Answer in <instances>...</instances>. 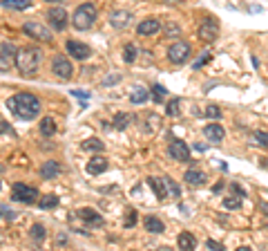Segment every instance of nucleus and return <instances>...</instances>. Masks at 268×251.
<instances>
[{
	"instance_id": "nucleus-44",
	"label": "nucleus",
	"mask_w": 268,
	"mask_h": 251,
	"mask_svg": "<svg viewBox=\"0 0 268 251\" xmlns=\"http://www.w3.org/2000/svg\"><path fill=\"white\" fill-rule=\"evenodd\" d=\"M47 2H61V0H47Z\"/></svg>"
},
{
	"instance_id": "nucleus-4",
	"label": "nucleus",
	"mask_w": 268,
	"mask_h": 251,
	"mask_svg": "<svg viewBox=\"0 0 268 251\" xmlns=\"http://www.w3.org/2000/svg\"><path fill=\"white\" fill-rule=\"evenodd\" d=\"M96 21V7L92 5V2H85V5H81L79 9L74 11L72 16V25L79 29V32H85V29H89V27L94 25Z\"/></svg>"
},
{
	"instance_id": "nucleus-25",
	"label": "nucleus",
	"mask_w": 268,
	"mask_h": 251,
	"mask_svg": "<svg viewBox=\"0 0 268 251\" xmlns=\"http://www.w3.org/2000/svg\"><path fill=\"white\" fill-rule=\"evenodd\" d=\"M29 5H32V0H2V7H5V9L22 11V9H27Z\"/></svg>"
},
{
	"instance_id": "nucleus-34",
	"label": "nucleus",
	"mask_w": 268,
	"mask_h": 251,
	"mask_svg": "<svg viewBox=\"0 0 268 251\" xmlns=\"http://www.w3.org/2000/svg\"><path fill=\"white\" fill-rule=\"evenodd\" d=\"M152 96H154V101L161 103L163 99H165V88L163 86H152Z\"/></svg>"
},
{
	"instance_id": "nucleus-16",
	"label": "nucleus",
	"mask_w": 268,
	"mask_h": 251,
	"mask_svg": "<svg viewBox=\"0 0 268 251\" xmlns=\"http://www.w3.org/2000/svg\"><path fill=\"white\" fill-rule=\"evenodd\" d=\"M107 171V160L101 155H94L92 160L87 161V173L89 175H101V173Z\"/></svg>"
},
{
	"instance_id": "nucleus-27",
	"label": "nucleus",
	"mask_w": 268,
	"mask_h": 251,
	"mask_svg": "<svg viewBox=\"0 0 268 251\" xmlns=\"http://www.w3.org/2000/svg\"><path fill=\"white\" fill-rule=\"evenodd\" d=\"M41 133L45 135V137H52V135L56 133V121H54L52 117H45L41 121Z\"/></svg>"
},
{
	"instance_id": "nucleus-18",
	"label": "nucleus",
	"mask_w": 268,
	"mask_h": 251,
	"mask_svg": "<svg viewBox=\"0 0 268 251\" xmlns=\"http://www.w3.org/2000/svg\"><path fill=\"white\" fill-rule=\"evenodd\" d=\"M206 137H208V141H212V144L224 141V137H226L224 126H219V123H208V126H206Z\"/></svg>"
},
{
	"instance_id": "nucleus-38",
	"label": "nucleus",
	"mask_w": 268,
	"mask_h": 251,
	"mask_svg": "<svg viewBox=\"0 0 268 251\" xmlns=\"http://www.w3.org/2000/svg\"><path fill=\"white\" fill-rule=\"evenodd\" d=\"M208 61H210V54H208V52H204V54H201V59L197 61V63L192 65V68H195V69H199L201 65H206V63H208Z\"/></svg>"
},
{
	"instance_id": "nucleus-20",
	"label": "nucleus",
	"mask_w": 268,
	"mask_h": 251,
	"mask_svg": "<svg viewBox=\"0 0 268 251\" xmlns=\"http://www.w3.org/2000/svg\"><path fill=\"white\" fill-rule=\"evenodd\" d=\"M132 21V14L130 11H114L112 14V25L119 27V29H123V27H127Z\"/></svg>"
},
{
	"instance_id": "nucleus-26",
	"label": "nucleus",
	"mask_w": 268,
	"mask_h": 251,
	"mask_svg": "<svg viewBox=\"0 0 268 251\" xmlns=\"http://www.w3.org/2000/svg\"><path fill=\"white\" fill-rule=\"evenodd\" d=\"M38 206L45 211V208H56L58 206V195H54V193H47V195H42L41 200H38Z\"/></svg>"
},
{
	"instance_id": "nucleus-37",
	"label": "nucleus",
	"mask_w": 268,
	"mask_h": 251,
	"mask_svg": "<svg viewBox=\"0 0 268 251\" xmlns=\"http://www.w3.org/2000/svg\"><path fill=\"white\" fill-rule=\"evenodd\" d=\"M206 117H210V119H219L221 117V110L217 106H208L206 108Z\"/></svg>"
},
{
	"instance_id": "nucleus-29",
	"label": "nucleus",
	"mask_w": 268,
	"mask_h": 251,
	"mask_svg": "<svg viewBox=\"0 0 268 251\" xmlns=\"http://www.w3.org/2000/svg\"><path fill=\"white\" fill-rule=\"evenodd\" d=\"M137 52H139V49L134 47V45L127 43L125 47H123V61H125V63H134V59H137Z\"/></svg>"
},
{
	"instance_id": "nucleus-9",
	"label": "nucleus",
	"mask_w": 268,
	"mask_h": 251,
	"mask_svg": "<svg viewBox=\"0 0 268 251\" xmlns=\"http://www.w3.org/2000/svg\"><path fill=\"white\" fill-rule=\"evenodd\" d=\"M168 59L172 61L174 65L186 63V61L190 59V45L184 43V41H179V43L170 45V49H168Z\"/></svg>"
},
{
	"instance_id": "nucleus-39",
	"label": "nucleus",
	"mask_w": 268,
	"mask_h": 251,
	"mask_svg": "<svg viewBox=\"0 0 268 251\" xmlns=\"http://www.w3.org/2000/svg\"><path fill=\"white\" fill-rule=\"evenodd\" d=\"M72 94H74V96H79V99H89L87 92H81V90H72Z\"/></svg>"
},
{
	"instance_id": "nucleus-22",
	"label": "nucleus",
	"mask_w": 268,
	"mask_h": 251,
	"mask_svg": "<svg viewBox=\"0 0 268 251\" xmlns=\"http://www.w3.org/2000/svg\"><path fill=\"white\" fill-rule=\"evenodd\" d=\"M145 229L150 231V233H163L165 227H163V222L157 218V215H147L145 218Z\"/></svg>"
},
{
	"instance_id": "nucleus-46",
	"label": "nucleus",
	"mask_w": 268,
	"mask_h": 251,
	"mask_svg": "<svg viewBox=\"0 0 268 251\" xmlns=\"http://www.w3.org/2000/svg\"><path fill=\"white\" fill-rule=\"evenodd\" d=\"M0 215H2V213H0Z\"/></svg>"
},
{
	"instance_id": "nucleus-1",
	"label": "nucleus",
	"mask_w": 268,
	"mask_h": 251,
	"mask_svg": "<svg viewBox=\"0 0 268 251\" xmlns=\"http://www.w3.org/2000/svg\"><path fill=\"white\" fill-rule=\"evenodd\" d=\"M7 106L21 119H27V121L36 119L41 114V99L36 94H32V92H18L16 96H11L9 101H7Z\"/></svg>"
},
{
	"instance_id": "nucleus-13",
	"label": "nucleus",
	"mask_w": 268,
	"mask_h": 251,
	"mask_svg": "<svg viewBox=\"0 0 268 251\" xmlns=\"http://www.w3.org/2000/svg\"><path fill=\"white\" fill-rule=\"evenodd\" d=\"M168 150H170V157L177 160V161H188L190 160V150H188V146H186L181 139H172Z\"/></svg>"
},
{
	"instance_id": "nucleus-14",
	"label": "nucleus",
	"mask_w": 268,
	"mask_h": 251,
	"mask_svg": "<svg viewBox=\"0 0 268 251\" xmlns=\"http://www.w3.org/2000/svg\"><path fill=\"white\" fill-rule=\"evenodd\" d=\"M76 218H79L81 222H85V225H89V227H101L103 225V218H101L99 211H94V208H81V211H76Z\"/></svg>"
},
{
	"instance_id": "nucleus-41",
	"label": "nucleus",
	"mask_w": 268,
	"mask_h": 251,
	"mask_svg": "<svg viewBox=\"0 0 268 251\" xmlns=\"http://www.w3.org/2000/svg\"><path fill=\"white\" fill-rule=\"evenodd\" d=\"M232 191H235L237 195H242V198H244V188L239 186V184H232Z\"/></svg>"
},
{
	"instance_id": "nucleus-31",
	"label": "nucleus",
	"mask_w": 268,
	"mask_h": 251,
	"mask_svg": "<svg viewBox=\"0 0 268 251\" xmlns=\"http://www.w3.org/2000/svg\"><path fill=\"white\" fill-rule=\"evenodd\" d=\"M242 195H237V193H235V195H232V198H226V200H224V206H226V208H230V211H232V208H239V206H242Z\"/></svg>"
},
{
	"instance_id": "nucleus-12",
	"label": "nucleus",
	"mask_w": 268,
	"mask_h": 251,
	"mask_svg": "<svg viewBox=\"0 0 268 251\" xmlns=\"http://www.w3.org/2000/svg\"><path fill=\"white\" fill-rule=\"evenodd\" d=\"M65 49H67V54H69V56H74L76 61H85V59H89V56H92V49H89V45L79 43V41H67Z\"/></svg>"
},
{
	"instance_id": "nucleus-40",
	"label": "nucleus",
	"mask_w": 268,
	"mask_h": 251,
	"mask_svg": "<svg viewBox=\"0 0 268 251\" xmlns=\"http://www.w3.org/2000/svg\"><path fill=\"white\" fill-rule=\"evenodd\" d=\"M206 245L210 247V249H224V247H221L219 242H215V240H208V242H206Z\"/></svg>"
},
{
	"instance_id": "nucleus-7",
	"label": "nucleus",
	"mask_w": 268,
	"mask_h": 251,
	"mask_svg": "<svg viewBox=\"0 0 268 251\" xmlns=\"http://www.w3.org/2000/svg\"><path fill=\"white\" fill-rule=\"evenodd\" d=\"M199 38H204V41H208V43H212V41H217V36H219V23H217V18L212 16H206V21L199 25Z\"/></svg>"
},
{
	"instance_id": "nucleus-33",
	"label": "nucleus",
	"mask_w": 268,
	"mask_h": 251,
	"mask_svg": "<svg viewBox=\"0 0 268 251\" xmlns=\"http://www.w3.org/2000/svg\"><path fill=\"white\" fill-rule=\"evenodd\" d=\"M250 139H252V144H257V146H268V135L266 133H252Z\"/></svg>"
},
{
	"instance_id": "nucleus-36",
	"label": "nucleus",
	"mask_w": 268,
	"mask_h": 251,
	"mask_svg": "<svg viewBox=\"0 0 268 251\" xmlns=\"http://www.w3.org/2000/svg\"><path fill=\"white\" fill-rule=\"evenodd\" d=\"M137 218H139V215H137V211H132V208H130V211H127V213H125V227H127V229L137 225Z\"/></svg>"
},
{
	"instance_id": "nucleus-35",
	"label": "nucleus",
	"mask_w": 268,
	"mask_h": 251,
	"mask_svg": "<svg viewBox=\"0 0 268 251\" xmlns=\"http://www.w3.org/2000/svg\"><path fill=\"white\" fill-rule=\"evenodd\" d=\"M179 103H181L179 99H172V101L165 106V113H168L170 117H177V114H179Z\"/></svg>"
},
{
	"instance_id": "nucleus-24",
	"label": "nucleus",
	"mask_w": 268,
	"mask_h": 251,
	"mask_svg": "<svg viewBox=\"0 0 268 251\" xmlns=\"http://www.w3.org/2000/svg\"><path fill=\"white\" fill-rule=\"evenodd\" d=\"M81 148H83V150H92V153H101V150L105 148V144H103L101 139L92 137V139H85L83 144H81Z\"/></svg>"
},
{
	"instance_id": "nucleus-45",
	"label": "nucleus",
	"mask_w": 268,
	"mask_h": 251,
	"mask_svg": "<svg viewBox=\"0 0 268 251\" xmlns=\"http://www.w3.org/2000/svg\"><path fill=\"white\" fill-rule=\"evenodd\" d=\"M177 2H181V0H177Z\"/></svg>"
},
{
	"instance_id": "nucleus-21",
	"label": "nucleus",
	"mask_w": 268,
	"mask_h": 251,
	"mask_svg": "<svg viewBox=\"0 0 268 251\" xmlns=\"http://www.w3.org/2000/svg\"><path fill=\"white\" fill-rule=\"evenodd\" d=\"M177 245H179V249H195V247H197V238L192 233H188V231H184V233H179Z\"/></svg>"
},
{
	"instance_id": "nucleus-10",
	"label": "nucleus",
	"mask_w": 268,
	"mask_h": 251,
	"mask_svg": "<svg viewBox=\"0 0 268 251\" xmlns=\"http://www.w3.org/2000/svg\"><path fill=\"white\" fill-rule=\"evenodd\" d=\"M52 69H54V74L58 76V79H72V74H74V68H72V63H69V59H65L63 54H58V56H54V61H52Z\"/></svg>"
},
{
	"instance_id": "nucleus-43",
	"label": "nucleus",
	"mask_w": 268,
	"mask_h": 251,
	"mask_svg": "<svg viewBox=\"0 0 268 251\" xmlns=\"http://www.w3.org/2000/svg\"><path fill=\"white\" fill-rule=\"evenodd\" d=\"M262 211L268 215V202H264V204H262Z\"/></svg>"
},
{
	"instance_id": "nucleus-30",
	"label": "nucleus",
	"mask_w": 268,
	"mask_h": 251,
	"mask_svg": "<svg viewBox=\"0 0 268 251\" xmlns=\"http://www.w3.org/2000/svg\"><path fill=\"white\" fill-rule=\"evenodd\" d=\"M163 32H165V36L177 38V36H181V27H179L177 23H165V25H163Z\"/></svg>"
},
{
	"instance_id": "nucleus-19",
	"label": "nucleus",
	"mask_w": 268,
	"mask_h": 251,
	"mask_svg": "<svg viewBox=\"0 0 268 251\" xmlns=\"http://www.w3.org/2000/svg\"><path fill=\"white\" fill-rule=\"evenodd\" d=\"M186 184H190V186H204L206 184V175L201 171H197V168H192V171H188L184 175Z\"/></svg>"
},
{
	"instance_id": "nucleus-42",
	"label": "nucleus",
	"mask_w": 268,
	"mask_h": 251,
	"mask_svg": "<svg viewBox=\"0 0 268 251\" xmlns=\"http://www.w3.org/2000/svg\"><path fill=\"white\" fill-rule=\"evenodd\" d=\"M2 215H5V218H9V220L16 218V215H14V211H9V208H5V211H2Z\"/></svg>"
},
{
	"instance_id": "nucleus-28",
	"label": "nucleus",
	"mask_w": 268,
	"mask_h": 251,
	"mask_svg": "<svg viewBox=\"0 0 268 251\" xmlns=\"http://www.w3.org/2000/svg\"><path fill=\"white\" fill-rule=\"evenodd\" d=\"M147 96H150V94H147V90H145V88H137V90L132 92L130 101L134 103V106H141L143 101H147Z\"/></svg>"
},
{
	"instance_id": "nucleus-2",
	"label": "nucleus",
	"mask_w": 268,
	"mask_h": 251,
	"mask_svg": "<svg viewBox=\"0 0 268 251\" xmlns=\"http://www.w3.org/2000/svg\"><path fill=\"white\" fill-rule=\"evenodd\" d=\"M38 65H41V52L36 47L16 49V68L21 69V74H36Z\"/></svg>"
},
{
	"instance_id": "nucleus-3",
	"label": "nucleus",
	"mask_w": 268,
	"mask_h": 251,
	"mask_svg": "<svg viewBox=\"0 0 268 251\" xmlns=\"http://www.w3.org/2000/svg\"><path fill=\"white\" fill-rule=\"evenodd\" d=\"M147 186L152 188L159 200H165L168 195L174 200L181 198V191H179L177 182H172L170 177H147Z\"/></svg>"
},
{
	"instance_id": "nucleus-23",
	"label": "nucleus",
	"mask_w": 268,
	"mask_h": 251,
	"mask_svg": "<svg viewBox=\"0 0 268 251\" xmlns=\"http://www.w3.org/2000/svg\"><path fill=\"white\" fill-rule=\"evenodd\" d=\"M132 121H134V117H132V114H127V113H119V114L114 117V128H116V130H125Z\"/></svg>"
},
{
	"instance_id": "nucleus-5",
	"label": "nucleus",
	"mask_w": 268,
	"mask_h": 251,
	"mask_svg": "<svg viewBox=\"0 0 268 251\" xmlns=\"http://www.w3.org/2000/svg\"><path fill=\"white\" fill-rule=\"evenodd\" d=\"M11 198L16 200V202H22V204H34L38 200V191L34 186L14 184V188H11Z\"/></svg>"
},
{
	"instance_id": "nucleus-32",
	"label": "nucleus",
	"mask_w": 268,
	"mask_h": 251,
	"mask_svg": "<svg viewBox=\"0 0 268 251\" xmlns=\"http://www.w3.org/2000/svg\"><path fill=\"white\" fill-rule=\"evenodd\" d=\"M45 235H47V231H45V227H42V225H34V227H32V238H34L36 242L45 240Z\"/></svg>"
},
{
	"instance_id": "nucleus-6",
	"label": "nucleus",
	"mask_w": 268,
	"mask_h": 251,
	"mask_svg": "<svg viewBox=\"0 0 268 251\" xmlns=\"http://www.w3.org/2000/svg\"><path fill=\"white\" fill-rule=\"evenodd\" d=\"M22 32L27 34V36L36 38V41H42V43H52V34H49V29L42 23H25V27H22Z\"/></svg>"
},
{
	"instance_id": "nucleus-17",
	"label": "nucleus",
	"mask_w": 268,
	"mask_h": 251,
	"mask_svg": "<svg viewBox=\"0 0 268 251\" xmlns=\"http://www.w3.org/2000/svg\"><path fill=\"white\" fill-rule=\"evenodd\" d=\"M61 175V164H58L56 160H49L42 164L41 168V177L42 180H56V177Z\"/></svg>"
},
{
	"instance_id": "nucleus-8",
	"label": "nucleus",
	"mask_w": 268,
	"mask_h": 251,
	"mask_svg": "<svg viewBox=\"0 0 268 251\" xmlns=\"http://www.w3.org/2000/svg\"><path fill=\"white\" fill-rule=\"evenodd\" d=\"M16 65V49L11 43H0V72H9Z\"/></svg>"
},
{
	"instance_id": "nucleus-11",
	"label": "nucleus",
	"mask_w": 268,
	"mask_h": 251,
	"mask_svg": "<svg viewBox=\"0 0 268 251\" xmlns=\"http://www.w3.org/2000/svg\"><path fill=\"white\" fill-rule=\"evenodd\" d=\"M47 21H49V25H52L56 32H63L65 27H67L69 18H67V11H65L63 7H54V9L47 11Z\"/></svg>"
},
{
	"instance_id": "nucleus-15",
	"label": "nucleus",
	"mask_w": 268,
	"mask_h": 251,
	"mask_svg": "<svg viewBox=\"0 0 268 251\" xmlns=\"http://www.w3.org/2000/svg\"><path fill=\"white\" fill-rule=\"evenodd\" d=\"M159 29H161V23L157 18H145V21L139 23L137 34L139 36H154V34H159Z\"/></svg>"
}]
</instances>
